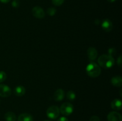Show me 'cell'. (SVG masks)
<instances>
[{
  "mask_svg": "<svg viewBox=\"0 0 122 121\" xmlns=\"http://www.w3.org/2000/svg\"><path fill=\"white\" fill-rule=\"evenodd\" d=\"M89 121H100V119L97 116H92L91 117Z\"/></svg>",
  "mask_w": 122,
  "mask_h": 121,
  "instance_id": "21",
  "label": "cell"
},
{
  "mask_svg": "<svg viewBox=\"0 0 122 121\" xmlns=\"http://www.w3.org/2000/svg\"><path fill=\"white\" fill-rule=\"evenodd\" d=\"M86 71L88 75L92 78L98 77L101 72L100 66L95 62H91L88 64L86 68Z\"/></svg>",
  "mask_w": 122,
  "mask_h": 121,
  "instance_id": "2",
  "label": "cell"
},
{
  "mask_svg": "<svg viewBox=\"0 0 122 121\" xmlns=\"http://www.w3.org/2000/svg\"><path fill=\"white\" fill-rule=\"evenodd\" d=\"M108 121H122L121 114L117 112H111L107 116Z\"/></svg>",
  "mask_w": 122,
  "mask_h": 121,
  "instance_id": "7",
  "label": "cell"
},
{
  "mask_svg": "<svg viewBox=\"0 0 122 121\" xmlns=\"http://www.w3.org/2000/svg\"><path fill=\"white\" fill-rule=\"evenodd\" d=\"M111 83L115 87H121L122 85V78L120 76H115L112 78Z\"/></svg>",
  "mask_w": 122,
  "mask_h": 121,
  "instance_id": "13",
  "label": "cell"
},
{
  "mask_svg": "<svg viewBox=\"0 0 122 121\" xmlns=\"http://www.w3.org/2000/svg\"><path fill=\"white\" fill-rule=\"evenodd\" d=\"M18 121H33V117L30 114L25 113L19 115Z\"/></svg>",
  "mask_w": 122,
  "mask_h": 121,
  "instance_id": "14",
  "label": "cell"
},
{
  "mask_svg": "<svg viewBox=\"0 0 122 121\" xmlns=\"http://www.w3.org/2000/svg\"><path fill=\"white\" fill-rule=\"evenodd\" d=\"M47 14H48L50 16H53L56 14V12H57V10L55 8H53V7H50V8H48L47 9Z\"/></svg>",
  "mask_w": 122,
  "mask_h": 121,
  "instance_id": "17",
  "label": "cell"
},
{
  "mask_svg": "<svg viewBox=\"0 0 122 121\" xmlns=\"http://www.w3.org/2000/svg\"><path fill=\"white\" fill-rule=\"evenodd\" d=\"M65 96V93L63 89L59 88L55 91L54 94V98L56 101L60 102V101L63 100V98Z\"/></svg>",
  "mask_w": 122,
  "mask_h": 121,
  "instance_id": "10",
  "label": "cell"
},
{
  "mask_svg": "<svg viewBox=\"0 0 122 121\" xmlns=\"http://www.w3.org/2000/svg\"><path fill=\"white\" fill-rule=\"evenodd\" d=\"M87 55H88V58L91 61H94L96 59L98 56V52L95 48L93 47H90L88 48L87 51Z\"/></svg>",
  "mask_w": 122,
  "mask_h": 121,
  "instance_id": "8",
  "label": "cell"
},
{
  "mask_svg": "<svg viewBox=\"0 0 122 121\" xmlns=\"http://www.w3.org/2000/svg\"><path fill=\"white\" fill-rule=\"evenodd\" d=\"M11 94V90L5 84H0V96L2 97H8Z\"/></svg>",
  "mask_w": 122,
  "mask_h": 121,
  "instance_id": "6",
  "label": "cell"
},
{
  "mask_svg": "<svg viewBox=\"0 0 122 121\" xmlns=\"http://www.w3.org/2000/svg\"></svg>",
  "mask_w": 122,
  "mask_h": 121,
  "instance_id": "27",
  "label": "cell"
},
{
  "mask_svg": "<svg viewBox=\"0 0 122 121\" xmlns=\"http://www.w3.org/2000/svg\"><path fill=\"white\" fill-rule=\"evenodd\" d=\"M7 78V74L4 71H0V83L5 81Z\"/></svg>",
  "mask_w": 122,
  "mask_h": 121,
  "instance_id": "18",
  "label": "cell"
},
{
  "mask_svg": "<svg viewBox=\"0 0 122 121\" xmlns=\"http://www.w3.org/2000/svg\"><path fill=\"white\" fill-rule=\"evenodd\" d=\"M46 115L51 119H56L59 116L60 112V109L57 106H50L46 110Z\"/></svg>",
  "mask_w": 122,
  "mask_h": 121,
  "instance_id": "3",
  "label": "cell"
},
{
  "mask_svg": "<svg viewBox=\"0 0 122 121\" xmlns=\"http://www.w3.org/2000/svg\"><path fill=\"white\" fill-rule=\"evenodd\" d=\"M25 93H26V89L22 85H19V86L16 87L14 90V94L19 97L24 96Z\"/></svg>",
  "mask_w": 122,
  "mask_h": 121,
  "instance_id": "12",
  "label": "cell"
},
{
  "mask_svg": "<svg viewBox=\"0 0 122 121\" xmlns=\"http://www.w3.org/2000/svg\"><path fill=\"white\" fill-rule=\"evenodd\" d=\"M116 53V51L114 48H110L108 50V53H109V55L110 56H114V55Z\"/></svg>",
  "mask_w": 122,
  "mask_h": 121,
  "instance_id": "20",
  "label": "cell"
},
{
  "mask_svg": "<svg viewBox=\"0 0 122 121\" xmlns=\"http://www.w3.org/2000/svg\"><path fill=\"white\" fill-rule=\"evenodd\" d=\"M74 110L73 106L70 103H64L61 106L60 108V112L62 115L64 116H69L73 113Z\"/></svg>",
  "mask_w": 122,
  "mask_h": 121,
  "instance_id": "4",
  "label": "cell"
},
{
  "mask_svg": "<svg viewBox=\"0 0 122 121\" xmlns=\"http://www.w3.org/2000/svg\"><path fill=\"white\" fill-rule=\"evenodd\" d=\"M67 98L70 101L75 100L76 98V94L73 91H69L67 93Z\"/></svg>",
  "mask_w": 122,
  "mask_h": 121,
  "instance_id": "16",
  "label": "cell"
},
{
  "mask_svg": "<svg viewBox=\"0 0 122 121\" xmlns=\"http://www.w3.org/2000/svg\"><path fill=\"white\" fill-rule=\"evenodd\" d=\"M12 6L14 7H15V8L19 7V1H17V0H14V1H13V2H12Z\"/></svg>",
  "mask_w": 122,
  "mask_h": 121,
  "instance_id": "23",
  "label": "cell"
},
{
  "mask_svg": "<svg viewBox=\"0 0 122 121\" xmlns=\"http://www.w3.org/2000/svg\"><path fill=\"white\" fill-rule=\"evenodd\" d=\"M107 1H108V2H114L116 0H107Z\"/></svg>",
  "mask_w": 122,
  "mask_h": 121,
  "instance_id": "26",
  "label": "cell"
},
{
  "mask_svg": "<svg viewBox=\"0 0 122 121\" xmlns=\"http://www.w3.org/2000/svg\"><path fill=\"white\" fill-rule=\"evenodd\" d=\"M102 28L105 32H110L113 29V24L109 19H105L101 24Z\"/></svg>",
  "mask_w": 122,
  "mask_h": 121,
  "instance_id": "9",
  "label": "cell"
},
{
  "mask_svg": "<svg viewBox=\"0 0 122 121\" xmlns=\"http://www.w3.org/2000/svg\"><path fill=\"white\" fill-rule=\"evenodd\" d=\"M65 0H52V3L56 6H60L64 3Z\"/></svg>",
  "mask_w": 122,
  "mask_h": 121,
  "instance_id": "19",
  "label": "cell"
},
{
  "mask_svg": "<svg viewBox=\"0 0 122 121\" xmlns=\"http://www.w3.org/2000/svg\"><path fill=\"white\" fill-rule=\"evenodd\" d=\"M117 65H119L120 67H122V55L119 56V58H117Z\"/></svg>",
  "mask_w": 122,
  "mask_h": 121,
  "instance_id": "22",
  "label": "cell"
},
{
  "mask_svg": "<svg viewBox=\"0 0 122 121\" xmlns=\"http://www.w3.org/2000/svg\"><path fill=\"white\" fill-rule=\"evenodd\" d=\"M57 121H69L67 117H64V116H62V117H60Z\"/></svg>",
  "mask_w": 122,
  "mask_h": 121,
  "instance_id": "24",
  "label": "cell"
},
{
  "mask_svg": "<svg viewBox=\"0 0 122 121\" xmlns=\"http://www.w3.org/2000/svg\"><path fill=\"white\" fill-rule=\"evenodd\" d=\"M11 0H0V2L4 4H7L8 2H9Z\"/></svg>",
  "mask_w": 122,
  "mask_h": 121,
  "instance_id": "25",
  "label": "cell"
},
{
  "mask_svg": "<svg viewBox=\"0 0 122 121\" xmlns=\"http://www.w3.org/2000/svg\"><path fill=\"white\" fill-rule=\"evenodd\" d=\"M111 107L115 110H120L122 109V103L120 100L116 98L111 103Z\"/></svg>",
  "mask_w": 122,
  "mask_h": 121,
  "instance_id": "11",
  "label": "cell"
},
{
  "mask_svg": "<svg viewBox=\"0 0 122 121\" xmlns=\"http://www.w3.org/2000/svg\"><path fill=\"white\" fill-rule=\"evenodd\" d=\"M98 62L101 67L105 69L112 68L114 64V59L109 55H102L98 59Z\"/></svg>",
  "mask_w": 122,
  "mask_h": 121,
  "instance_id": "1",
  "label": "cell"
},
{
  "mask_svg": "<svg viewBox=\"0 0 122 121\" xmlns=\"http://www.w3.org/2000/svg\"><path fill=\"white\" fill-rule=\"evenodd\" d=\"M4 118L6 121H16V116L15 114L11 112H7L4 115Z\"/></svg>",
  "mask_w": 122,
  "mask_h": 121,
  "instance_id": "15",
  "label": "cell"
},
{
  "mask_svg": "<svg viewBox=\"0 0 122 121\" xmlns=\"http://www.w3.org/2000/svg\"><path fill=\"white\" fill-rule=\"evenodd\" d=\"M32 14L33 16L37 19H43L45 17V13L42 8L39 6L33 7L32 9Z\"/></svg>",
  "mask_w": 122,
  "mask_h": 121,
  "instance_id": "5",
  "label": "cell"
}]
</instances>
